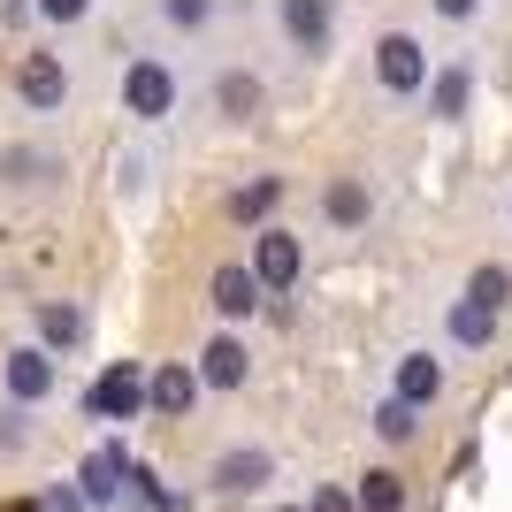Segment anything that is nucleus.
I'll use <instances>...</instances> for the list:
<instances>
[{
	"mask_svg": "<svg viewBox=\"0 0 512 512\" xmlns=\"http://www.w3.org/2000/svg\"><path fill=\"white\" fill-rule=\"evenodd\" d=\"M398 398H406V406H436V398H444V360H436V352H406V360H398Z\"/></svg>",
	"mask_w": 512,
	"mask_h": 512,
	"instance_id": "dca6fc26",
	"label": "nucleus"
},
{
	"mask_svg": "<svg viewBox=\"0 0 512 512\" xmlns=\"http://www.w3.org/2000/svg\"><path fill=\"white\" fill-rule=\"evenodd\" d=\"M77 482H85V505H107L115 490H130V451L123 444H100L85 467H77Z\"/></svg>",
	"mask_w": 512,
	"mask_h": 512,
	"instance_id": "f8f14e48",
	"label": "nucleus"
},
{
	"mask_svg": "<svg viewBox=\"0 0 512 512\" xmlns=\"http://www.w3.org/2000/svg\"><path fill=\"white\" fill-rule=\"evenodd\" d=\"M352 497H360V512H406V474L398 467H367L360 482H352Z\"/></svg>",
	"mask_w": 512,
	"mask_h": 512,
	"instance_id": "a211bd4d",
	"label": "nucleus"
},
{
	"mask_svg": "<svg viewBox=\"0 0 512 512\" xmlns=\"http://www.w3.org/2000/svg\"><path fill=\"white\" fill-rule=\"evenodd\" d=\"M161 16H169L176 31H207V23H214V0H161Z\"/></svg>",
	"mask_w": 512,
	"mask_h": 512,
	"instance_id": "b1692460",
	"label": "nucleus"
},
{
	"mask_svg": "<svg viewBox=\"0 0 512 512\" xmlns=\"http://www.w3.org/2000/svg\"><path fill=\"white\" fill-rule=\"evenodd\" d=\"M467 100H474V69H467V62H444L436 77H428V107H436L444 123H459V115H467Z\"/></svg>",
	"mask_w": 512,
	"mask_h": 512,
	"instance_id": "f3484780",
	"label": "nucleus"
},
{
	"mask_svg": "<svg viewBox=\"0 0 512 512\" xmlns=\"http://www.w3.org/2000/svg\"><path fill=\"white\" fill-rule=\"evenodd\" d=\"M444 337L459 344V352H482V344L497 337V306H482V299H467V291H459V306L444 314Z\"/></svg>",
	"mask_w": 512,
	"mask_h": 512,
	"instance_id": "2eb2a0df",
	"label": "nucleus"
},
{
	"mask_svg": "<svg viewBox=\"0 0 512 512\" xmlns=\"http://www.w3.org/2000/svg\"><path fill=\"white\" fill-rule=\"evenodd\" d=\"M214 107H222L230 123H253L260 107H268V85H260L253 69H222V77H214Z\"/></svg>",
	"mask_w": 512,
	"mask_h": 512,
	"instance_id": "ddd939ff",
	"label": "nucleus"
},
{
	"mask_svg": "<svg viewBox=\"0 0 512 512\" xmlns=\"http://www.w3.org/2000/svg\"><path fill=\"white\" fill-rule=\"evenodd\" d=\"M276 16H283V39L299 46L306 62H321L337 46V0H276Z\"/></svg>",
	"mask_w": 512,
	"mask_h": 512,
	"instance_id": "7ed1b4c3",
	"label": "nucleus"
},
{
	"mask_svg": "<svg viewBox=\"0 0 512 512\" xmlns=\"http://www.w3.org/2000/svg\"><path fill=\"white\" fill-rule=\"evenodd\" d=\"M39 337H46V352H69V344H85V306L46 299V306H39Z\"/></svg>",
	"mask_w": 512,
	"mask_h": 512,
	"instance_id": "6ab92c4d",
	"label": "nucleus"
},
{
	"mask_svg": "<svg viewBox=\"0 0 512 512\" xmlns=\"http://www.w3.org/2000/svg\"><path fill=\"white\" fill-rule=\"evenodd\" d=\"M321 214H329L337 230H367L375 199H367V184H360V176H329V184H321Z\"/></svg>",
	"mask_w": 512,
	"mask_h": 512,
	"instance_id": "4468645a",
	"label": "nucleus"
},
{
	"mask_svg": "<svg viewBox=\"0 0 512 512\" xmlns=\"http://www.w3.org/2000/svg\"><path fill=\"white\" fill-rule=\"evenodd\" d=\"M467 299H482V306L505 314V306H512V268H505V260H482V268L467 276Z\"/></svg>",
	"mask_w": 512,
	"mask_h": 512,
	"instance_id": "4be33fe9",
	"label": "nucleus"
},
{
	"mask_svg": "<svg viewBox=\"0 0 512 512\" xmlns=\"http://www.w3.org/2000/svg\"><path fill=\"white\" fill-rule=\"evenodd\" d=\"M130 490L146 497L153 512H176V490H169V482H161V474H153V467H138V459H130Z\"/></svg>",
	"mask_w": 512,
	"mask_h": 512,
	"instance_id": "5701e85b",
	"label": "nucleus"
},
{
	"mask_svg": "<svg viewBox=\"0 0 512 512\" xmlns=\"http://www.w3.org/2000/svg\"><path fill=\"white\" fill-rule=\"evenodd\" d=\"M245 375H253V352L237 337H207L199 344V383L207 390H245Z\"/></svg>",
	"mask_w": 512,
	"mask_h": 512,
	"instance_id": "9b49d317",
	"label": "nucleus"
},
{
	"mask_svg": "<svg viewBox=\"0 0 512 512\" xmlns=\"http://www.w3.org/2000/svg\"><path fill=\"white\" fill-rule=\"evenodd\" d=\"M375 436H383V444H413V436H421V406H406V398L390 390L383 406H375Z\"/></svg>",
	"mask_w": 512,
	"mask_h": 512,
	"instance_id": "aec40b11",
	"label": "nucleus"
},
{
	"mask_svg": "<svg viewBox=\"0 0 512 512\" xmlns=\"http://www.w3.org/2000/svg\"><path fill=\"white\" fill-rule=\"evenodd\" d=\"M146 367L138 360H115V367H100V383L85 390V413L92 421H138V413H146Z\"/></svg>",
	"mask_w": 512,
	"mask_h": 512,
	"instance_id": "f257e3e1",
	"label": "nucleus"
},
{
	"mask_svg": "<svg viewBox=\"0 0 512 512\" xmlns=\"http://www.w3.org/2000/svg\"><path fill=\"white\" fill-rule=\"evenodd\" d=\"M299 268H306L299 237L276 230V222H260V237H253V276L268 283V291H291V283H299Z\"/></svg>",
	"mask_w": 512,
	"mask_h": 512,
	"instance_id": "423d86ee",
	"label": "nucleus"
},
{
	"mask_svg": "<svg viewBox=\"0 0 512 512\" xmlns=\"http://www.w3.org/2000/svg\"><path fill=\"white\" fill-rule=\"evenodd\" d=\"M199 367H184V360H169V367H153V383H146V413H161V421H184V413L199 406Z\"/></svg>",
	"mask_w": 512,
	"mask_h": 512,
	"instance_id": "1a4fd4ad",
	"label": "nucleus"
},
{
	"mask_svg": "<svg viewBox=\"0 0 512 512\" xmlns=\"http://www.w3.org/2000/svg\"><path fill=\"white\" fill-rule=\"evenodd\" d=\"M283 512H306V505H283Z\"/></svg>",
	"mask_w": 512,
	"mask_h": 512,
	"instance_id": "cd10ccee",
	"label": "nucleus"
},
{
	"mask_svg": "<svg viewBox=\"0 0 512 512\" xmlns=\"http://www.w3.org/2000/svg\"><path fill=\"white\" fill-rule=\"evenodd\" d=\"M123 107L138 115V123H161V115L176 107V77H169V62L138 54V62L123 69Z\"/></svg>",
	"mask_w": 512,
	"mask_h": 512,
	"instance_id": "20e7f679",
	"label": "nucleus"
},
{
	"mask_svg": "<svg viewBox=\"0 0 512 512\" xmlns=\"http://www.w3.org/2000/svg\"><path fill=\"white\" fill-rule=\"evenodd\" d=\"M428 8H436L444 23H467V16H482V0H428Z\"/></svg>",
	"mask_w": 512,
	"mask_h": 512,
	"instance_id": "bb28decb",
	"label": "nucleus"
},
{
	"mask_svg": "<svg viewBox=\"0 0 512 512\" xmlns=\"http://www.w3.org/2000/svg\"><path fill=\"white\" fill-rule=\"evenodd\" d=\"M268 474H276V459H268L260 444H230V451L207 467V490H222V497H253Z\"/></svg>",
	"mask_w": 512,
	"mask_h": 512,
	"instance_id": "6e6552de",
	"label": "nucleus"
},
{
	"mask_svg": "<svg viewBox=\"0 0 512 512\" xmlns=\"http://www.w3.org/2000/svg\"><path fill=\"white\" fill-rule=\"evenodd\" d=\"M276 207H283V176H260V184L230 192V214H237V222H268Z\"/></svg>",
	"mask_w": 512,
	"mask_h": 512,
	"instance_id": "412c9836",
	"label": "nucleus"
},
{
	"mask_svg": "<svg viewBox=\"0 0 512 512\" xmlns=\"http://www.w3.org/2000/svg\"><path fill=\"white\" fill-rule=\"evenodd\" d=\"M16 92H23V107H62L69 100V69H62V54H23V69H16Z\"/></svg>",
	"mask_w": 512,
	"mask_h": 512,
	"instance_id": "9d476101",
	"label": "nucleus"
},
{
	"mask_svg": "<svg viewBox=\"0 0 512 512\" xmlns=\"http://www.w3.org/2000/svg\"><path fill=\"white\" fill-rule=\"evenodd\" d=\"M85 8H92V0H39V16H46V23H77Z\"/></svg>",
	"mask_w": 512,
	"mask_h": 512,
	"instance_id": "a878e982",
	"label": "nucleus"
},
{
	"mask_svg": "<svg viewBox=\"0 0 512 512\" xmlns=\"http://www.w3.org/2000/svg\"><path fill=\"white\" fill-rule=\"evenodd\" d=\"M306 512H360V497H352V490H314Z\"/></svg>",
	"mask_w": 512,
	"mask_h": 512,
	"instance_id": "393cba45",
	"label": "nucleus"
},
{
	"mask_svg": "<svg viewBox=\"0 0 512 512\" xmlns=\"http://www.w3.org/2000/svg\"><path fill=\"white\" fill-rule=\"evenodd\" d=\"M207 299H214V314H222V321H253L260 299H268V283L253 276V260H230V268H214Z\"/></svg>",
	"mask_w": 512,
	"mask_h": 512,
	"instance_id": "0eeeda50",
	"label": "nucleus"
},
{
	"mask_svg": "<svg viewBox=\"0 0 512 512\" xmlns=\"http://www.w3.org/2000/svg\"><path fill=\"white\" fill-rule=\"evenodd\" d=\"M375 85L398 92V100H413V92H428V54L413 31H390V39H375Z\"/></svg>",
	"mask_w": 512,
	"mask_h": 512,
	"instance_id": "f03ea898",
	"label": "nucleus"
},
{
	"mask_svg": "<svg viewBox=\"0 0 512 512\" xmlns=\"http://www.w3.org/2000/svg\"><path fill=\"white\" fill-rule=\"evenodd\" d=\"M0 383H8V398H16V406H39V398H54L62 367H54V352H46V344H23V352H8Z\"/></svg>",
	"mask_w": 512,
	"mask_h": 512,
	"instance_id": "39448f33",
	"label": "nucleus"
}]
</instances>
